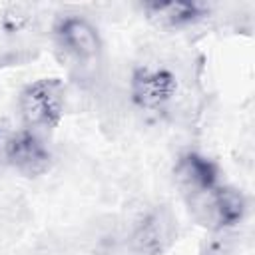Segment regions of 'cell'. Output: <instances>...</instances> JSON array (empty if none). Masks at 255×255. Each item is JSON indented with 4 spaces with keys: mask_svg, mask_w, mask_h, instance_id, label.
<instances>
[{
    "mask_svg": "<svg viewBox=\"0 0 255 255\" xmlns=\"http://www.w3.org/2000/svg\"><path fill=\"white\" fill-rule=\"evenodd\" d=\"M2 153L4 159L26 177L46 173L52 163V151L32 129H20L6 135L2 141Z\"/></svg>",
    "mask_w": 255,
    "mask_h": 255,
    "instance_id": "cell-3",
    "label": "cell"
},
{
    "mask_svg": "<svg viewBox=\"0 0 255 255\" xmlns=\"http://www.w3.org/2000/svg\"><path fill=\"white\" fill-rule=\"evenodd\" d=\"M175 181L179 189L183 191L185 199H195L209 189H213L217 183V165L199 155V153H185L175 163Z\"/></svg>",
    "mask_w": 255,
    "mask_h": 255,
    "instance_id": "cell-7",
    "label": "cell"
},
{
    "mask_svg": "<svg viewBox=\"0 0 255 255\" xmlns=\"http://www.w3.org/2000/svg\"><path fill=\"white\" fill-rule=\"evenodd\" d=\"M177 94V80L165 68H139L131 76V98L143 110H161Z\"/></svg>",
    "mask_w": 255,
    "mask_h": 255,
    "instance_id": "cell-6",
    "label": "cell"
},
{
    "mask_svg": "<svg viewBox=\"0 0 255 255\" xmlns=\"http://www.w3.org/2000/svg\"><path fill=\"white\" fill-rule=\"evenodd\" d=\"M58 46L78 66H94L102 58V38L82 16H66L56 24Z\"/></svg>",
    "mask_w": 255,
    "mask_h": 255,
    "instance_id": "cell-4",
    "label": "cell"
},
{
    "mask_svg": "<svg viewBox=\"0 0 255 255\" xmlns=\"http://www.w3.org/2000/svg\"><path fill=\"white\" fill-rule=\"evenodd\" d=\"M177 237V219L167 207L147 211L129 235V247L137 255H161Z\"/></svg>",
    "mask_w": 255,
    "mask_h": 255,
    "instance_id": "cell-5",
    "label": "cell"
},
{
    "mask_svg": "<svg viewBox=\"0 0 255 255\" xmlns=\"http://www.w3.org/2000/svg\"><path fill=\"white\" fill-rule=\"evenodd\" d=\"M187 203L195 219L213 231H223L237 225L247 211V201L243 193L227 185H215L207 193L189 199Z\"/></svg>",
    "mask_w": 255,
    "mask_h": 255,
    "instance_id": "cell-2",
    "label": "cell"
},
{
    "mask_svg": "<svg viewBox=\"0 0 255 255\" xmlns=\"http://www.w3.org/2000/svg\"><path fill=\"white\" fill-rule=\"evenodd\" d=\"M147 16L159 26L181 28L203 16V8L195 2H147Z\"/></svg>",
    "mask_w": 255,
    "mask_h": 255,
    "instance_id": "cell-8",
    "label": "cell"
},
{
    "mask_svg": "<svg viewBox=\"0 0 255 255\" xmlns=\"http://www.w3.org/2000/svg\"><path fill=\"white\" fill-rule=\"evenodd\" d=\"M66 108V88L56 78H42L20 92L18 110L28 129H52L60 124Z\"/></svg>",
    "mask_w": 255,
    "mask_h": 255,
    "instance_id": "cell-1",
    "label": "cell"
}]
</instances>
